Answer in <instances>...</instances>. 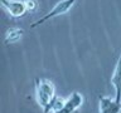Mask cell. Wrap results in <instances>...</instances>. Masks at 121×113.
Returning a JSON list of instances; mask_svg holds the SVG:
<instances>
[{
    "label": "cell",
    "instance_id": "cell-1",
    "mask_svg": "<svg viewBox=\"0 0 121 113\" xmlns=\"http://www.w3.org/2000/svg\"><path fill=\"white\" fill-rule=\"evenodd\" d=\"M35 97L39 105L43 108V113H49L53 108L56 96L54 85L51 81L47 79H35Z\"/></svg>",
    "mask_w": 121,
    "mask_h": 113
},
{
    "label": "cell",
    "instance_id": "cell-2",
    "mask_svg": "<svg viewBox=\"0 0 121 113\" xmlns=\"http://www.w3.org/2000/svg\"><path fill=\"white\" fill-rule=\"evenodd\" d=\"M74 3H76V0H60L59 3H57V5L53 8L48 14H45L43 18L38 19L35 23H33V24L30 25V28H37V26H39L40 24H43V23H45L47 20H49V19L59 16V15H62V14H66Z\"/></svg>",
    "mask_w": 121,
    "mask_h": 113
},
{
    "label": "cell",
    "instance_id": "cell-3",
    "mask_svg": "<svg viewBox=\"0 0 121 113\" xmlns=\"http://www.w3.org/2000/svg\"><path fill=\"white\" fill-rule=\"evenodd\" d=\"M82 102H83L82 96L79 93L74 92L72 93V96L67 101L63 102V104L58 109H56V111H53L51 113H76V111L82 105Z\"/></svg>",
    "mask_w": 121,
    "mask_h": 113
},
{
    "label": "cell",
    "instance_id": "cell-4",
    "mask_svg": "<svg viewBox=\"0 0 121 113\" xmlns=\"http://www.w3.org/2000/svg\"><path fill=\"white\" fill-rule=\"evenodd\" d=\"M3 8H5L11 16L14 18H20L26 13V8L24 1L20 0H0Z\"/></svg>",
    "mask_w": 121,
    "mask_h": 113
},
{
    "label": "cell",
    "instance_id": "cell-5",
    "mask_svg": "<svg viewBox=\"0 0 121 113\" xmlns=\"http://www.w3.org/2000/svg\"><path fill=\"white\" fill-rule=\"evenodd\" d=\"M121 102L108 97H100V113H120Z\"/></svg>",
    "mask_w": 121,
    "mask_h": 113
},
{
    "label": "cell",
    "instance_id": "cell-6",
    "mask_svg": "<svg viewBox=\"0 0 121 113\" xmlns=\"http://www.w3.org/2000/svg\"><path fill=\"white\" fill-rule=\"evenodd\" d=\"M111 83H112L113 88H115V99L121 102V53H120L119 60H117L116 68L113 70Z\"/></svg>",
    "mask_w": 121,
    "mask_h": 113
},
{
    "label": "cell",
    "instance_id": "cell-7",
    "mask_svg": "<svg viewBox=\"0 0 121 113\" xmlns=\"http://www.w3.org/2000/svg\"><path fill=\"white\" fill-rule=\"evenodd\" d=\"M23 33H24V32H23V29H19V28H11V29H9L6 32L5 43L10 44V43H15V41H18L22 38Z\"/></svg>",
    "mask_w": 121,
    "mask_h": 113
},
{
    "label": "cell",
    "instance_id": "cell-8",
    "mask_svg": "<svg viewBox=\"0 0 121 113\" xmlns=\"http://www.w3.org/2000/svg\"><path fill=\"white\" fill-rule=\"evenodd\" d=\"M26 11H34L38 8V1L37 0H24Z\"/></svg>",
    "mask_w": 121,
    "mask_h": 113
}]
</instances>
